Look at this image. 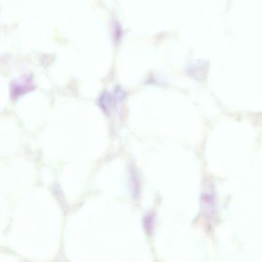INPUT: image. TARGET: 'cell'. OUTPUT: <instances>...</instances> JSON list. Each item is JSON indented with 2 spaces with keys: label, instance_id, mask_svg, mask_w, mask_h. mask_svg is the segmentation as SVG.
<instances>
[{
  "label": "cell",
  "instance_id": "6da1fadb",
  "mask_svg": "<svg viewBox=\"0 0 262 262\" xmlns=\"http://www.w3.org/2000/svg\"><path fill=\"white\" fill-rule=\"evenodd\" d=\"M201 208L207 217H211L216 209L215 195L213 185L208 180H205L201 197Z\"/></svg>",
  "mask_w": 262,
  "mask_h": 262
},
{
  "label": "cell",
  "instance_id": "7a4b0ae2",
  "mask_svg": "<svg viewBox=\"0 0 262 262\" xmlns=\"http://www.w3.org/2000/svg\"><path fill=\"white\" fill-rule=\"evenodd\" d=\"M153 216L151 214L147 215L145 220V225L146 230L150 232L152 229L153 225Z\"/></svg>",
  "mask_w": 262,
  "mask_h": 262
}]
</instances>
